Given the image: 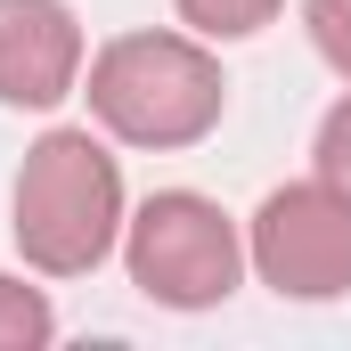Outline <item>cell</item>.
<instances>
[{"label":"cell","instance_id":"obj_3","mask_svg":"<svg viewBox=\"0 0 351 351\" xmlns=\"http://www.w3.org/2000/svg\"><path fill=\"white\" fill-rule=\"evenodd\" d=\"M123 262H131V286L147 302H164V311H213L245 278V237H237V221L213 196L156 188L123 221Z\"/></svg>","mask_w":351,"mask_h":351},{"label":"cell","instance_id":"obj_7","mask_svg":"<svg viewBox=\"0 0 351 351\" xmlns=\"http://www.w3.org/2000/svg\"><path fill=\"white\" fill-rule=\"evenodd\" d=\"M172 8H180V25L196 41H245V33H262L286 0H172Z\"/></svg>","mask_w":351,"mask_h":351},{"label":"cell","instance_id":"obj_4","mask_svg":"<svg viewBox=\"0 0 351 351\" xmlns=\"http://www.w3.org/2000/svg\"><path fill=\"white\" fill-rule=\"evenodd\" d=\"M245 262L262 269L286 302H335L351 294V196L327 180H294L269 188L254 229H245Z\"/></svg>","mask_w":351,"mask_h":351},{"label":"cell","instance_id":"obj_6","mask_svg":"<svg viewBox=\"0 0 351 351\" xmlns=\"http://www.w3.org/2000/svg\"><path fill=\"white\" fill-rule=\"evenodd\" d=\"M49 335H58V311H49V294L0 269V351H41Z\"/></svg>","mask_w":351,"mask_h":351},{"label":"cell","instance_id":"obj_1","mask_svg":"<svg viewBox=\"0 0 351 351\" xmlns=\"http://www.w3.org/2000/svg\"><path fill=\"white\" fill-rule=\"evenodd\" d=\"M16 254L41 278H90L123 245V172L90 131H41L16 172Z\"/></svg>","mask_w":351,"mask_h":351},{"label":"cell","instance_id":"obj_5","mask_svg":"<svg viewBox=\"0 0 351 351\" xmlns=\"http://www.w3.org/2000/svg\"><path fill=\"white\" fill-rule=\"evenodd\" d=\"M82 90V16L66 0H0V106H58Z\"/></svg>","mask_w":351,"mask_h":351},{"label":"cell","instance_id":"obj_2","mask_svg":"<svg viewBox=\"0 0 351 351\" xmlns=\"http://www.w3.org/2000/svg\"><path fill=\"white\" fill-rule=\"evenodd\" d=\"M229 106V82L188 33H123L90 58V114L131 147H196Z\"/></svg>","mask_w":351,"mask_h":351},{"label":"cell","instance_id":"obj_8","mask_svg":"<svg viewBox=\"0 0 351 351\" xmlns=\"http://www.w3.org/2000/svg\"><path fill=\"white\" fill-rule=\"evenodd\" d=\"M302 25H311V49L351 82V0H302Z\"/></svg>","mask_w":351,"mask_h":351},{"label":"cell","instance_id":"obj_9","mask_svg":"<svg viewBox=\"0 0 351 351\" xmlns=\"http://www.w3.org/2000/svg\"><path fill=\"white\" fill-rule=\"evenodd\" d=\"M311 164H319V180H327V188H343V196H351V98H335V106H327Z\"/></svg>","mask_w":351,"mask_h":351}]
</instances>
